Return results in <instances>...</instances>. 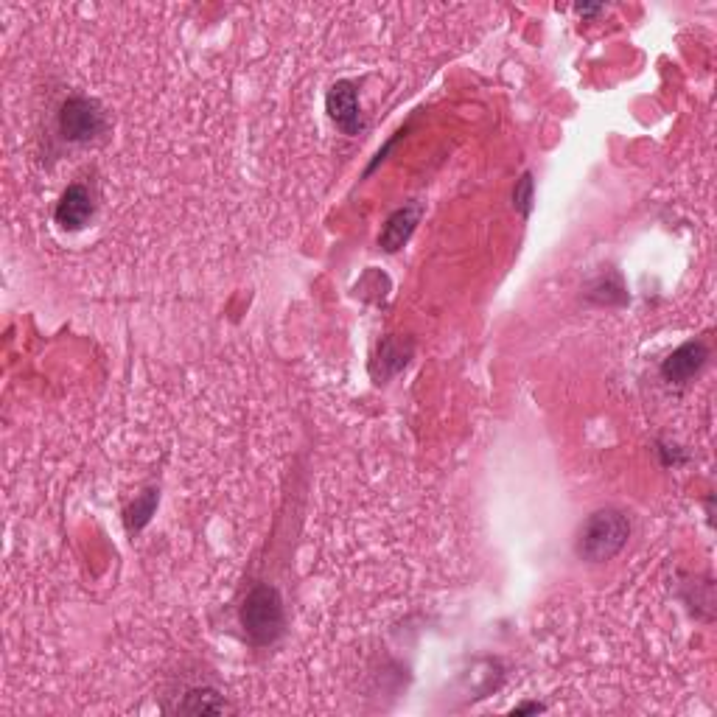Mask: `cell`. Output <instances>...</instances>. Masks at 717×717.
<instances>
[{
  "instance_id": "cell-1",
  "label": "cell",
  "mask_w": 717,
  "mask_h": 717,
  "mask_svg": "<svg viewBox=\"0 0 717 717\" xmlns=\"http://www.w3.org/2000/svg\"><path fill=\"white\" fill-rule=\"evenodd\" d=\"M241 628L255 647H267L281 639L286 628L283 600L272 586H255L241 605Z\"/></svg>"
},
{
  "instance_id": "cell-2",
  "label": "cell",
  "mask_w": 717,
  "mask_h": 717,
  "mask_svg": "<svg viewBox=\"0 0 717 717\" xmlns=\"http://www.w3.org/2000/svg\"><path fill=\"white\" fill-rule=\"evenodd\" d=\"M628 535H631V524L619 510H611V507L597 510L580 530L577 555L589 563L611 561L614 555H619V549L628 544Z\"/></svg>"
},
{
  "instance_id": "cell-3",
  "label": "cell",
  "mask_w": 717,
  "mask_h": 717,
  "mask_svg": "<svg viewBox=\"0 0 717 717\" xmlns=\"http://www.w3.org/2000/svg\"><path fill=\"white\" fill-rule=\"evenodd\" d=\"M104 127H107V121H104V113H101V107L96 101L76 96V99L65 101L62 110H59V135L65 141H93V138H99L101 132H104Z\"/></svg>"
},
{
  "instance_id": "cell-4",
  "label": "cell",
  "mask_w": 717,
  "mask_h": 717,
  "mask_svg": "<svg viewBox=\"0 0 717 717\" xmlns=\"http://www.w3.org/2000/svg\"><path fill=\"white\" fill-rule=\"evenodd\" d=\"M325 107H328L331 121H334L342 132L356 135V132L362 129L359 99H356V90H353L351 82H337V85L331 87V93H328V99H325Z\"/></svg>"
},
{
  "instance_id": "cell-5",
  "label": "cell",
  "mask_w": 717,
  "mask_h": 717,
  "mask_svg": "<svg viewBox=\"0 0 717 717\" xmlns=\"http://www.w3.org/2000/svg\"><path fill=\"white\" fill-rule=\"evenodd\" d=\"M93 211H96L93 208V197H90V191H87L85 185H71L62 194V199H59L54 219H57V225L62 230H82L90 222Z\"/></svg>"
},
{
  "instance_id": "cell-6",
  "label": "cell",
  "mask_w": 717,
  "mask_h": 717,
  "mask_svg": "<svg viewBox=\"0 0 717 717\" xmlns=\"http://www.w3.org/2000/svg\"><path fill=\"white\" fill-rule=\"evenodd\" d=\"M706 356H709V351H706L703 342H687V345H681L678 351H673L664 359L661 376L667 381H675V384H684V381H689L701 370Z\"/></svg>"
},
{
  "instance_id": "cell-7",
  "label": "cell",
  "mask_w": 717,
  "mask_h": 717,
  "mask_svg": "<svg viewBox=\"0 0 717 717\" xmlns=\"http://www.w3.org/2000/svg\"><path fill=\"white\" fill-rule=\"evenodd\" d=\"M418 219H421V205H407V208L395 211L393 216L387 219L384 230H381V247L390 250V253H395L398 247H404V241L412 236Z\"/></svg>"
},
{
  "instance_id": "cell-8",
  "label": "cell",
  "mask_w": 717,
  "mask_h": 717,
  "mask_svg": "<svg viewBox=\"0 0 717 717\" xmlns=\"http://www.w3.org/2000/svg\"><path fill=\"white\" fill-rule=\"evenodd\" d=\"M180 712L185 715H222L227 712L225 698L213 689H191L180 703Z\"/></svg>"
},
{
  "instance_id": "cell-9",
  "label": "cell",
  "mask_w": 717,
  "mask_h": 717,
  "mask_svg": "<svg viewBox=\"0 0 717 717\" xmlns=\"http://www.w3.org/2000/svg\"><path fill=\"white\" fill-rule=\"evenodd\" d=\"M157 507V491H143L138 499H135V505L127 510V524L129 530H141L149 524L152 519V513H155Z\"/></svg>"
},
{
  "instance_id": "cell-10",
  "label": "cell",
  "mask_w": 717,
  "mask_h": 717,
  "mask_svg": "<svg viewBox=\"0 0 717 717\" xmlns=\"http://www.w3.org/2000/svg\"><path fill=\"white\" fill-rule=\"evenodd\" d=\"M513 199H516V208H521V213H530V202H533V177H530V174L521 177Z\"/></svg>"
},
{
  "instance_id": "cell-11",
  "label": "cell",
  "mask_w": 717,
  "mask_h": 717,
  "mask_svg": "<svg viewBox=\"0 0 717 717\" xmlns=\"http://www.w3.org/2000/svg\"><path fill=\"white\" fill-rule=\"evenodd\" d=\"M538 712H544L541 703H521V706L513 709V715H538Z\"/></svg>"
},
{
  "instance_id": "cell-12",
  "label": "cell",
  "mask_w": 717,
  "mask_h": 717,
  "mask_svg": "<svg viewBox=\"0 0 717 717\" xmlns=\"http://www.w3.org/2000/svg\"><path fill=\"white\" fill-rule=\"evenodd\" d=\"M600 9H603V6H577V12H580V15H597Z\"/></svg>"
}]
</instances>
